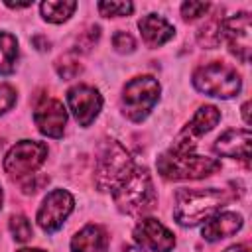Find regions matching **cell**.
Wrapping results in <instances>:
<instances>
[{
	"label": "cell",
	"mask_w": 252,
	"mask_h": 252,
	"mask_svg": "<svg viewBox=\"0 0 252 252\" xmlns=\"http://www.w3.org/2000/svg\"><path fill=\"white\" fill-rule=\"evenodd\" d=\"M230 201L224 189H179L175 193L173 217L181 226H195L220 211Z\"/></svg>",
	"instance_id": "1"
},
{
	"label": "cell",
	"mask_w": 252,
	"mask_h": 252,
	"mask_svg": "<svg viewBox=\"0 0 252 252\" xmlns=\"http://www.w3.org/2000/svg\"><path fill=\"white\" fill-rule=\"evenodd\" d=\"M220 169V161L193 154L191 146L175 144L158 158V171L165 179H203Z\"/></svg>",
	"instance_id": "2"
},
{
	"label": "cell",
	"mask_w": 252,
	"mask_h": 252,
	"mask_svg": "<svg viewBox=\"0 0 252 252\" xmlns=\"http://www.w3.org/2000/svg\"><path fill=\"white\" fill-rule=\"evenodd\" d=\"M132 167L134 163L128 150L116 140H104L94 158V185L100 191H114Z\"/></svg>",
	"instance_id": "3"
},
{
	"label": "cell",
	"mask_w": 252,
	"mask_h": 252,
	"mask_svg": "<svg viewBox=\"0 0 252 252\" xmlns=\"http://www.w3.org/2000/svg\"><path fill=\"white\" fill-rule=\"evenodd\" d=\"M114 205L118 211L126 215H138L154 207L156 191L152 183V175L146 167H132V171L124 177V181L112 191Z\"/></svg>",
	"instance_id": "4"
},
{
	"label": "cell",
	"mask_w": 252,
	"mask_h": 252,
	"mask_svg": "<svg viewBox=\"0 0 252 252\" xmlns=\"http://www.w3.org/2000/svg\"><path fill=\"white\" fill-rule=\"evenodd\" d=\"M193 87L199 93H205L209 96L230 98L240 93L242 81H240V75L230 65L213 61L199 67L193 73Z\"/></svg>",
	"instance_id": "5"
},
{
	"label": "cell",
	"mask_w": 252,
	"mask_h": 252,
	"mask_svg": "<svg viewBox=\"0 0 252 252\" xmlns=\"http://www.w3.org/2000/svg\"><path fill=\"white\" fill-rule=\"evenodd\" d=\"M159 98V83L150 75L134 77L122 91V112L132 122H142L154 110Z\"/></svg>",
	"instance_id": "6"
},
{
	"label": "cell",
	"mask_w": 252,
	"mask_h": 252,
	"mask_svg": "<svg viewBox=\"0 0 252 252\" xmlns=\"http://www.w3.org/2000/svg\"><path fill=\"white\" fill-rule=\"evenodd\" d=\"M47 158V146L35 140H22L10 148L4 158V171L10 177L32 175Z\"/></svg>",
	"instance_id": "7"
},
{
	"label": "cell",
	"mask_w": 252,
	"mask_h": 252,
	"mask_svg": "<svg viewBox=\"0 0 252 252\" xmlns=\"http://www.w3.org/2000/svg\"><path fill=\"white\" fill-rule=\"evenodd\" d=\"M75 207V199L69 191L65 189H53L45 195L43 203L37 209V224L41 226V230L45 232H55L63 226L65 219L71 215Z\"/></svg>",
	"instance_id": "8"
},
{
	"label": "cell",
	"mask_w": 252,
	"mask_h": 252,
	"mask_svg": "<svg viewBox=\"0 0 252 252\" xmlns=\"http://www.w3.org/2000/svg\"><path fill=\"white\" fill-rule=\"evenodd\" d=\"M67 106L81 126H91L102 108V96L94 87L77 85L67 91Z\"/></svg>",
	"instance_id": "9"
},
{
	"label": "cell",
	"mask_w": 252,
	"mask_h": 252,
	"mask_svg": "<svg viewBox=\"0 0 252 252\" xmlns=\"http://www.w3.org/2000/svg\"><path fill=\"white\" fill-rule=\"evenodd\" d=\"M222 37L226 39L230 53L234 57H238L242 63L250 61L252 43H250V14L248 12H238L230 16L228 20H224Z\"/></svg>",
	"instance_id": "10"
},
{
	"label": "cell",
	"mask_w": 252,
	"mask_h": 252,
	"mask_svg": "<svg viewBox=\"0 0 252 252\" xmlns=\"http://www.w3.org/2000/svg\"><path fill=\"white\" fill-rule=\"evenodd\" d=\"M134 240L144 248H150L152 252H171L175 246L173 232L163 226L158 219H142L134 228Z\"/></svg>",
	"instance_id": "11"
},
{
	"label": "cell",
	"mask_w": 252,
	"mask_h": 252,
	"mask_svg": "<svg viewBox=\"0 0 252 252\" xmlns=\"http://www.w3.org/2000/svg\"><path fill=\"white\" fill-rule=\"evenodd\" d=\"M33 122L43 136L61 138L67 124V110L57 98H43L33 110Z\"/></svg>",
	"instance_id": "12"
},
{
	"label": "cell",
	"mask_w": 252,
	"mask_h": 252,
	"mask_svg": "<svg viewBox=\"0 0 252 252\" xmlns=\"http://www.w3.org/2000/svg\"><path fill=\"white\" fill-rule=\"evenodd\" d=\"M250 142H252L250 130H226L224 134H220L217 138L213 150L220 158L240 159V161L248 163L250 161Z\"/></svg>",
	"instance_id": "13"
},
{
	"label": "cell",
	"mask_w": 252,
	"mask_h": 252,
	"mask_svg": "<svg viewBox=\"0 0 252 252\" xmlns=\"http://www.w3.org/2000/svg\"><path fill=\"white\" fill-rule=\"evenodd\" d=\"M240 228H242V217L238 213L224 211V213H217L211 219H207L201 234L205 240L217 242V240H222V238L236 234Z\"/></svg>",
	"instance_id": "14"
},
{
	"label": "cell",
	"mask_w": 252,
	"mask_h": 252,
	"mask_svg": "<svg viewBox=\"0 0 252 252\" xmlns=\"http://www.w3.org/2000/svg\"><path fill=\"white\" fill-rule=\"evenodd\" d=\"M142 39L146 41L148 47H159L163 43H167L173 35H175V28L158 14H148L138 22Z\"/></svg>",
	"instance_id": "15"
},
{
	"label": "cell",
	"mask_w": 252,
	"mask_h": 252,
	"mask_svg": "<svg viewBox=\"0 0 252 252\" xmlns=\"http://www.w3.org/2000/svg\"><path fill=\"white\" fill-rule=\"evenodd\" d=\"M106 248L108 234L98 224H87L71 238V252H106Z\"/></svg>",
	"instance_id": "16"
},
{
	"label": "cell",
	"mask_w": 252,
	"mask_h": 252,
	"mask_svg": "<svg viewBox=\"0 0 252 252\" xmlns=\"http://www.w3.org/2000/svg\"><path fill=\"white\" fill-rule=\"evenodd\" d=\"M219 120H220V110H219L217 106H213V104H205V106H201V108L195 112V116H193L191 122L183 128V132H185L187 136L195 138V136H201V134L211 132V130L219 124Z\"/></svg>",
	"instance_id": "17"
},
{
	"label": "cell",
	"mask_w": 252,
	"mask_h": 252,
	"mask_svg": "<svg viewBox=\"0 0 252 252\" xmlns=\"http://www.w3.org/2000/svg\"><path fill=\"white\" fill-rule=\"evenodd\" d=\"M75 8H77L75 0H47V2H41V6H39L43 20L51 22V24L67 22L73 16Z\"/></svg>",
	"instance_id": "18"
},
{
	"label": "cell",
	"mask_w": 252,
	"mask_h": 252,
	"mask_svg": "<svg viewBox=\"0 0 252 252\" xmlns=\"http://www.w3.org/2000/svg\"><path fill=\"white\" fill-rule=\"evenodd\" d=\"M222 24H224V18H220V14H213L209 16V20L197 30V41L201 47H207V49H213L220 43L222 39Z\"/></svg>",
	"instance_id": "19"
},
{
	"label": "cell",
	"mask_w": 252,
	"mask_h": 252,
	"mask_svg": "<svg viewBox=\"0 0 252 252\" xmlns=\"http://www.w3.org/2000/svg\"><path fill=\"white\" fill-rule=\"evenodd\" d=\"M18 61V39L10 32H0V75H12Z\"/></svg>",
	"instance_id": "20"
},
{
	"label": "cell",
	"mask_w": 252,
	"mask_h": 252,
	"mask_svg": "<svg viewBox=\"0 0 252 252\" xmlns=\"http://www.w3.org/2000/svg\"><path fill=\"white\" fill-rule=\"evenodd\" d=\"M8 226H10L12 236H14L18 242H26V240L32 238V222H30L24 215H12Z\"/></svg>",
	"instance_id": "21"
},
{
	"label": "cell",
	"mask_w": 252,
	"mask_h": 252,
	"mask_svg": "<svg viewBox=\"0 0 252 252\" xmlns=\"http://www.w3.org/2000/svg\"><path fill=\"white\" fill-rule=\"evenodd\" d=\"M100 16L104 18H118V16H130L134 12L132 2H98L96 4Z\"/></svg>",
	"instance_id": "22"
},
{
	"label": "cell",
	"mask_w": 252,
	"mask_h": 252,
	"mask_svg": "<svg viewBox=\"0 0 252 252\" xmlns=\"http://www.w3.org/2000/svg\"><path fill=\"white\" fill-rule=\"evenodd\" d=\"M209 8H211L209 2H193V0H189V2L181 4V16H183L185 22H193V20L205 16L209 12Z\"/></svg>",
	"instance_id": "23"
},
{
	"label": "cell",
	"mask_w": 252,
	"mask_h": 252,
	"mask_svg": "<svg viewBox=\"0 0 252 252\" xmlns=\"http://www.w3.org/2000/svg\"><path fill=\"white\" fill-rule=\"evenodd\" d=\"M55 69H57V73H59L61 79H73V77H77L83 71V65L77 59L65 57V59H59L55 63Z\"/></svg>",
	"instance_id": "24"
},
{
	"label": "cell",
	"mask_w": 252,
	"mask_h": 252,
	"mask_svg": "<svg viewBox=\"0 0 252 252\" xmlns=\"http://www.w3.org/2000/svg\"><path fill=\"white\" fill-rule=\"evenodd\" d=\"M47 183H49V177H47V175H43V173H32V175H28V177L22 181V191H24L26 195H33V193H37L39 189H43Z\"/></svg>",
	"instance_id": "25"
},
{
	"label": "cell",
	"mask_w": 252,
	"mask_h": 252,
	"mask_svg": "<svg viewBox=\"0 0 252 252\" xmlns=\"http://www.w3.org/2000/svg\"><path fill=\"white\" fill-rule=\"evenodd\" d=\"M112 45L118 53H132L136 49V39L128 32H116L112 35Z\"/></svg>",
	"instance_id": "26"
},
{
	"label": "cell",
	"mask_w": 252,
	"mask_h": 252,
	"mask_svg": "<svg viewBox=\"0 0 252 252\" xmlns=\"http://www.w3.org/2000/svg\"><path fill=\"white\" fill-rule=\"evenodd\" d=\"M100 37V28L98 26H89L85 32H81V35L77 37V49H91L96 39Z\"/></svg>",
	"instance_id": "27"
},
{
	"label": "cell",
	"mask_w": 252,
	"mask_h": 252,
	"mask_svg": "<svg viewBox=\"0 0 252 252\" xmlns=\"http://www.w3.org/2000/svg\"><path fill=\"white\" fill-rule=\"evenodd\" d=\"M16 104V89L12 85H0V114L8 112Z\"/></svg>",
	"instance_id": "28"
},
{
	"label": "cell",
	"mask_w": 252,
	"mask_h": 252,
	"mask_svg": "<svg viewBox=\"0 0 252 252\" xmlns=\"http://www.w3.org/2000/svg\"><path fill=\"white\" fill-rule=\"evenodd\" d=\"M32 43H33L39 51H47V49H49V41H47L43 35H33V37H32Z\"/></svg>",
	"instance_id": "29"
},
{
	"label": "cell",
	"mask_w": 252,
	"mask_h": 252,
	"mask_svg": "<svg viewBox=\"0 0 252 252\" xmlns=\"http://www.w3.org/2000/svg\"><path fill=\"white\" fill-rule=\"evenodd\" d=\"M6 6H8V8H30L32 2H10V0H8Z\"/></svg>",
	"instance_id": "30"
},
{
	"label": "cell",
	"mask_w": 252,
	"mask_h": 252,
	"mask_svg": "<svg viewBox=\"0 0 252 252\" xmlns=\"http://www.w3.org/2000/svg\"><path fill=\"white\" fill-rule=\"evenodd\" d=\"M224 252H248V250H246V246H242V244H234V246H228Z\"/></svg>",
	"instance_id": "31"
},
{
	"label": "cell",
	"mask_w": 252,
	"mask_h": 252,
	"mask_svg": "<svg viewBox=\"0 0 252 252\" xmlns=\"http://www.w3.org/2000/svg\"><path fill=\"white\" fill-rule=\"evenodd\" d=\"M248 108H250V102H244V104H242V118H244V122H246V124L250 122V116H248Z\"/></svg>",
	"instance_id": "32"
},
{
	"label": "cell",
	"mask_w": 252,
	"mask_h": 252,
	"mask_svg": "<svg viewBox=\"0 0 252 252\" xmlns=\"http://www.w3.org/2000/svg\"><path fill=\"white\" fill-rule=\"evenodd\" d=\"M122 252H146L142 246H126Z\"/></svg>",
	"instance_id": "33"
},
{
	"label": "cell",
	"mask_w": 252,
	"mask_h": 252,
	"mask_svg": "<svg viewBox=\"0 0 252 252\" xmlns=\"http://www.w3.org/2000/svg\"><path fill=\"white\" fill-rule=\"evenodd\" d=\"M18 252H45V250H41V248H22Z\"/></svg>",
	"instance_id": "34"
},
{
	"label": "cell",
	"mask_w": 252,
	"mask_h": 252,
	"mask_svg": "<svg viewBox=\"0 0 252 252\" xmlns=\"http://www.w3.org/2000/svg\"><path fill=\"white\" fill-rule=\"evenodd\" d=\"M0 207H2V189H0Z\"/></svg>",
	"instance_id": "35"
},
{
	"label": "cell",
	"mask_w": 252,
	"mask_h": 252,
	"mask_svg": "<svg viewBox=\"0 0 252 252\" xmlns=\"http://www.w3.org/2000/svg\"><path fill=\"white\" fill-rule=\"evenodd\" d=\"M2 146H4V142H2V140H0V150H2Z\"/></svg>",
	"instance_id": "36"
}]
</instances>
